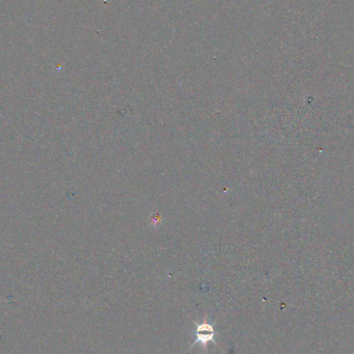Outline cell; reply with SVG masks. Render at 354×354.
Listing matches in <instances>:
<instances>
[{"label": "cell", "instance_id": "cell-1", "mask_svg": "<svg viewBox=\"0 0 354 354\" xmlns=\"http://www.w3.org/2000/svg\"><path fill=\"white\" fill-rule=\"evenodd\" d=\"M195 327H196V331H195V335H196V340L193 342L191 346L193 347L194 345L200 344L203 350L207 351V344L209 342H212L217 344L215 340V326L212 323L208 322L206 319L203 320L202 322H194Z\"/></svg>", "mask_w": 354, "mask_h": 354}]
</instances>
